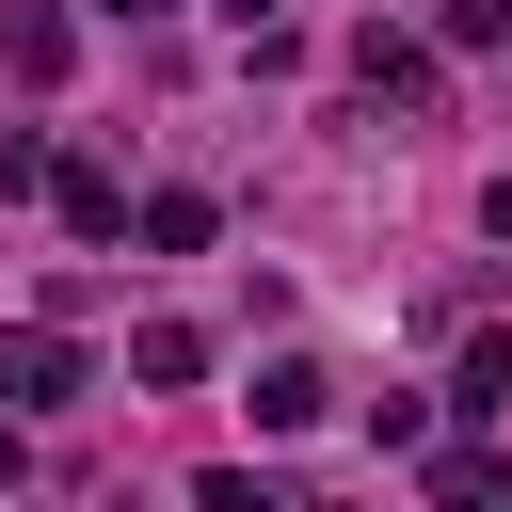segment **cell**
I'll return each mask as SVG.
<instances>
[{
    "mask_svg": "<svg viewBox=\"0 0 512 512\" xmlns=\"http://www.w3.org/2000/svg\"><path fill=\"white\" fill-rule=\"evenodd\" d=\"M240 400H256V432H304V416H320L336 384H320V352H272V368L240 384Z\"/></svg>",
    "mask_w": 512,
    "mask_h": 512,
    "instance_id": "obj_2",
    "label": "cell"
},
{
    "mask_svg": "<svg viewBox=\"0 0 512 512\" xmlns=\"http://www.w3.org/2000/svg\"><path fill=\"white\" fill-rule=\"evenodd\" d=\"M64 400H80V352H64L48 320H16V336H0V416H64Z\"/></svg>",
    "mask_w": 512,
    "mask_h": 512,
    "instance_id": "obj_1",
    "label": "cell"
},
{
    "mask_svg": "<svg viewBox=\"0 0 512 512\" xmlns=\"http://www.w3.org/2000/svg\"><path fill=\"white\" fill-rule=\"evenodd\" d=\"M432 32H448V48H496V32H512V0H432Z\"/></svg>",
    "mask_w": 512,
    "mask_h": 512,
    "instance_id": "obj_9",
    "label": "cell"
},
{
    "mask_svg": "<svg viewBox=\"0 0 512 512\" xmlns=\"http://www.w3.org/2000/svg\"><path fill=\"white\" fill-rule=\"evenodd\" d=\"M112 16H176V0H112Z\"/></svg>",
    "mask_w": 512,
    "mask_h": 512,
    "instance_id": "obj_13",
    "label": "cell"
},
{
    "mask_svg": "<svg viewBox=\"0 0 512 512\" xmlns=\"http://www.w3.org/2000/svg\"><path fill=\"white\" fill-rule=\"evenodd\" d=\"M16 192H48V144H32V128H0V208H16Z\"/></svg>",
    "mask_w": 512,
    "mask_h": 512,
    "instance_id": "obj_10",
    "label": "cell"
},
{
    "mask_svg": "<svg viewBox=\"0 0 512 512\" xmlns=\"http://www.w3.org/2000/svg\"><path fill=\"white\" fill-rule=\"evenodd\" d=\"M48 192H64V224H80V240H112V224H128V192H112L96 160H48Z\"/></svg>",
    "mask_w": 512,
    "mask_h": 512,
    "instance_id": "obj_6",
    "label": "cell"
},
{
    "mask_svg": "<svg viewBox=\"0 0 512 512\" xmlns=\"http://www.w3.org/2000/svg\"><path fill=\"white\" fill-rule=\"evenodd\" d=\"M224 16H240V32H272V16H288V0H224Z\"/></svg>",
    "mask_w": 512,
    "mask_h": 512,
    "instance_id": "obj_12",
    "label": "cell"
},
{
    "mask_svg": "<svg viewBox=\"0 0 512 512\" xmlns=\"http://www.w3.org/2000/svg\"><path fill=\"white\" fill-rule=\"evenodd\" d=\"M208 512H288V480H256V464H224V480H208Z\"/></svg>",
    "mask_w": 512,
    "mask_h": 512,
    "instance_id": "obj_11",
    "label": "cell"
},
{
    "mask_svg": "<svg viewBox=\"0 0 512 512\" xmlns=\"http://www.w3.org/2000/svg\"><path fill=\"white\" fill-rule=\"evenodd\" d=\"M128 368H144V400H176V384L208 368V336H192V320H144V336H128Z\"/></svg>",
    "mask_w": 512,
    "mask_h": 512,
    "instance_id": "obj_5",
    "label": "cell"
},
{
    "mask_svg": "<svg viewBox=\"0 0 512 512\" xmlns=\"http://www.w3.org/2000/svg\"><path fill=\"white\" fill-rule=\"evenodd\" d=\"M0 64H16V80H64V64H80V32H64L48 0H16V16H0Z\"/></svg>",
    "mask_w": 512,
    "mask_h": 512,
    "instance_id": "obj_3",
    "label": "cell"
},
{
    "mask_svg": "<svg viewBox=\"0 0 512 512\" xmlns=\"http://www.w3.org/2000/svg\"><path fill=\"white\" fill-rule=\"evenodd\" d=\"M512 400V336H464V368H448V416H496Z\"/></svg>",
    "mask_w": 512,
    "mask_h": 512,
    "instance_id": "obj_7",
    "label": "cell"
},
{
    "mask_svg": "<svg viewBox=\"0 0 512 512\" xmlns=\"http://www.w3.org/2000/svg\"><path fill=\"white\" fill-rule=\"evenodd\" d=\"M208 224H224V208H208V192H144V240H160V256H192V240H208Z\"/></svg>",
    "mask_w": 512,
    "mask_h": 512,
    "instance_id": "obj_8",
    "label": "cell"
},
{
    "mask_svg": "<svg viewBox=\"0 0 512 512\" xmlns=\"http://www.w3.org/2000/svg\"><path fill=\"white\" fill-rule=\"evenodd\" d=\"M352 80H368L384 112H432V48H400V32H368V48H352Z\"/></svg>",
    "mask_w": 512,
    "mask_h": 512,
    "instance_id": "obj_4",
    "label": "cell"
}]
</instances>
